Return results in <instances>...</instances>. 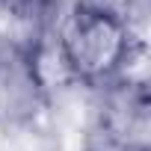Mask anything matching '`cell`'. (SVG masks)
<instances>
[{
  "mask_svg": "<svg viewBox=\"0 0 151 151\" xmlns=\"http://www.w3.org/2000/svg\"><path fill=\"white\" fill-rule=\"evenodd\" d=\"M53 42L65 77L92 89L122 80L136 50L130 15L110 0H74L56 18Z\"/></svg>",
  "mask_w": 151,
  "mask_h": 151,
  "instance_id": "obj_1",
  "label": "cell"
},
{
  "mask_svg": "<svg viewBox=\"0 0 151 151\" xmlns=\"http://www.w3.org/2000/svg\"><path fill=\"white\" fill-rule=\"evenodd\" d=\"M148 92L127 77L101 89L92 119V145L98 151H148Z\"/></svg>",
  "mask_w": 151,
  "mask_h": 151,
  "instance_id": "obj_2",
  "label": "cell"
},
{
  "mask_svg": "<svg viewBox=\"0 0 151 151\" xmlns=\"http://www.w3.org/2000/svg\"><path fill=\"white\" fill-rule=\"evenodd\" d=\"M45 101L42 71L33 50L21 42L0 47V122L21 124L30 122Z\"/></svg>",
  "mask_w": 151,
  "mask_h": 151,
  "instance_id": "obj_3",
  "label": "cell"
},
{
  "mask_svg": "<svg viewBox=\"0 0 151 151\" xmlns=\"http://www.w3.org/2000/svg\"><path fill=\"white\" fill-rule=\"evenodd\" d=\"M56 0H0V18H9L12 24L39 27L53 18Z\"/></svg>",
  "mask_w": 151,
  "mask_h": 151,
  "instance_id": "obj_4",
  "label": "cell"
}]
</instances>
